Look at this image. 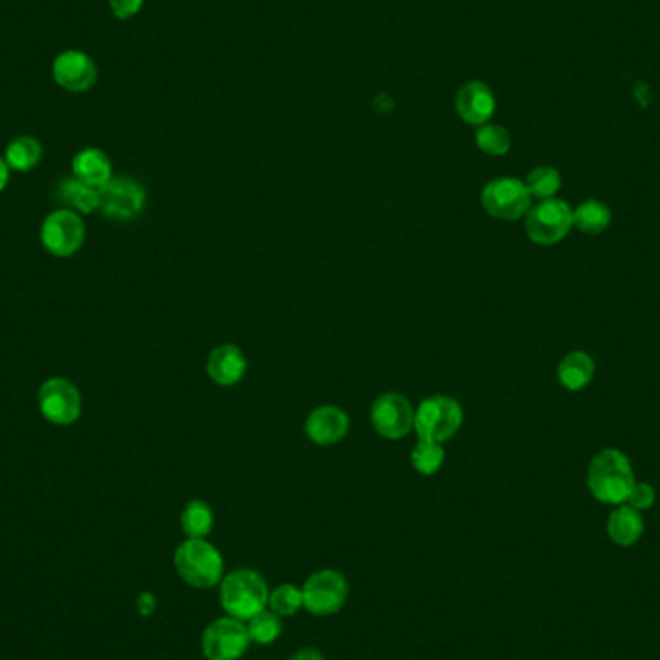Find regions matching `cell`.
<instances>
[{"mask_svg":"<svg viewBox=\"0 0 660 660\" xmlns=\"http://www.w3.org/2000/svg\"><path fill=\"white\" fill-rule=\"evenodd\" d=\"M607 531L610 539L620 547H632L644 535V517L632 506H620L610 514Z\"/></svg>","mask_w":660,"mask_h":660,"instance_id":"obj_18","label":"cell"},{"mask_svg":"<svg viewBox=\"0 0 660 660\" xmlns=\"http://www.w3.org/2000/svg\"><path fill=\"white\" fill-rule=\"evenodd\" d=\"M280 619L294 616L300 610L304 609V592L294 584L277 585L269 592V607Z\"/></svg>","mask_w":660,"mask_h":660,"instance_id":"obj_25","label":"cell"},{"mask_svg":"<svg viewBox=\"0 0 660 660\" xmlns=\"http://www.w3.org/2000/svg\"><path fill=\"white\" fill-rule=\"evenodd\" d=\"M595 375V362L585 352L567 354L559 365V381L570 392L582 390L591 382Z\"/></svg>","mask_w":660,"mask_h":660,"instance_id":"obj_20","label":"cell"},{"mask_svg":"<svg viewBox=\"0 0 660 660\" xmlns=\"http://www.w3.org/2000/svg\"><path fill=\"white\" fill-rule=\"evenodd\" d=\"M252 645L246 622L222 616L205 627L201 635V652L207 660H237L246 655Z\"/></svg>","mask_w":660,"mask_h":660,"instance_id":"obj_7","label":"cell"},{"mask_svg":"<svg viewBox=\"0 0 660 660\" xmlns=\"http://www.w3.org/2000/svg\"><path fill=\"white\" fill-rule=\"evenodd\" d=\"M145 0H109L110 9L119 20L136 16L144 9Z\"/></svg>","mask_w":660,"mask_h":660,"instance_id":"obj_30","label":"cell"},{"mask_svg":"<svg viewBox=\"0 0 660 660\" xmlns=\"http://www.w3.org/2000/svg\"><path fill=\"white\" fill-rule=\"evenodd\" d=\"M412 464H414L417 474H439L440 467L444 464V449H442V444L440 442H432V440H419L415 444L414 452H412Z\"/></svg>","mask_w":660,"mask_h":660,"instance_id":"obj_26","label":"cell"},{"mask_svg":"<svg viewBox=\"0 0 660 660\" xmlns=\"http://www.w3.org/2000/svg\"><path fill=\"white\" fill-rule=\"evenodd\" d=\"M481 204L494 219L517 220L531 209V194L522 180L497 179L482 187Z\"/></svg>","mask_w":660,"mask_h":660,"instance_id":"obj_10","label":"cell"},{"mask_svg":"<svg viewBox=\"0 0 660 660\" xmlns=\"http://www.w3.org/2000/svg\"><path fill=\"white\" fill-rule=\"evenodd\" d=\"M145 190L130 176H112L99 190V211L114 220L136 219L144 211Z\"/></svg>","mask_w":660,"mask_h":660,"instance_id":"obj_11","label":"cell"},{"mask_svg":"<svg viewBox=\"0 0 660 660\" xmlns=\"http://www.w3.org/2000/svg\"><path fill=\"white\" fill-rule=\"evenodd\" d=\"M182 529L186 534L187 539H207V535L211 534L212 525H215V516L212 510L204 500H192L187 502L186 509L182 512Z\"/></svg>","mask_w":660,"mask_h":660,"instance_id":"obj_22","label":"cell"},{"mask_svg":"<svg viewBox=\"0 0 660 660\" xmlns=\"http://www.w3.org/2000/svg\"><path fill=\"white\" fill-rule=\"evenodd\" d=\"M304 609L314 616H332L346 604L350 585L339 570H319L305 579Z\"/></svg>","mask_w":660,"mask_h":660,"instance_id":"obj_5","label":"cell"},{"mask_svg":"<svg viewBox=\"0 0 660 660\" xmlns=\"http://www.w3.org/2000/svg\"><path fill=\"white\" fill-rule=\"evenodd\" d=\"M477 147L492 157H502L510 151L512 139H510L506 127L497 126V124H482L475 134Z\"/></svg>","mask_w":660,"mask_h":660,"instance_id":"obj_28","label":"cell"},{"mask_svg":"<svg viewBox=\"0 0 660 660\" xmlns=\"http://www.w3.org/2000/svg\"><path fill=\"white\" fill-rule=\"evenodd\" d=\"M610 220H612V212L609 207L597 199L585 201L574 211V227L579 232L591 234V236H597L609 229Z\"/></svg>","mask_w":660,"mask_h":660,"instance_id":"obj_23","label":"cell"},{"mask_svg":"<svg viewBox=\"0 0 660 660\" xmlns=\"http://www.w3.org/2000/svg\"><path fill=\"white\" fill-rule=\"evenodd\" d=\"M247 359L244 352L234 344L215 347L207 359V375L220 387H232L244 379Z\"/></svg>","mask_w":660,"mask_h":660,"instance_id":"obj_16","label":"cell"},{"mask_svg":"<svg viewBox=\"0 0 660 660\" xmlns=\"http://www.w3.org/2000/svg\"><path fill=\"white\" fill-rule=\"evenodd\" d=\"M574 227V211L562 199H545L527 211L525 230L535 244H559Z\"/></svg>","mask_w":660,"mask_h":660,"instance_id":"obj_6","label":"cell"},{"mask_svg":"<svg viewBox=\"0 0 660 660\" xmlns=\"http://www.w3.org/2000/svg\"><path fill=\"white\" fill-rule=\"evenodd\" d=\"M494 107H497L494 95L489 89V85H485L482 82H467L457 91V114L472 126L487 124L494 114Z\"/></svg>","mask_w":660,"mask_h":660,"instance_id":"obj_14","label":"cell"},{"mask_svg":"<svg viewBox=\"0 0 660 660\" xmlns=\"http://www.w3.org/2000/svg\"><path fill=\"white\" fill-rule=\"evenodd\" d=\"M72 174L87 186L101 190L112 179V164L107 152L97 147H87L72 159Z\"/></svg>","mask_w":660,"mask_h":660,"instance_id":"obj_17","label":"cell"},{"mask_svg":"<svg viewBox=\"0 0 660 660\" xmlns=\"http://www.w3.org/2000/svg\"><path fill=\"white\" fill-rule=\"evenodd\" d=\"M59 201L64 205L62 209H70L77 215H91L99 211V190L72 176L60 184Z\"/></svg>","mask_w":660,"mask_h":660,"instance_id":"obj_19","label":"cell"},{"mask_svg":"<svg viewBox=\"0 0 660 660\" xmlns=\"http://www.w3.org/2000/svg\"><path fill=\"white\" fill-rule=\"evenodd\" d=\"M179 576L195 589H211L224 577V560L207 539H186L174 552Z\"/></svg>","mask_w":660,"mask_h":660,"instance_id":"obj_3","label":"cell"},{"mask_svg":"<svg viewBox=\"0 0 660 660\" xmlns=\"http://www.w3.org/2000/svg\"><path fill=\"white\" fill-rule=\"evenodd\" d=\"M415 410L399 392H387L372 402V429L389 440H400L414 429Z\"/></svg>","mask_w":660,"mask_h":660,"instance_id":"obj_12","label":"cell"},{"mask_svg":"<svg viewBox=\"0 0 660 660\" xmlns=\"http://www.w3.org/2000/svg\"><path fill=\"white\" fill-rule=\"evenodd\" d=\"M85 242V224L82 215L59 209L52 211L41 224V244L54 257H72Z\"/></svg>","mask_w":660,"mask_h":660,"instance_id":"obj_8","label":"cell"},{"mask_svg":"<svg viewBox=\"0 0 660 660\" xmlns=\"http://www.w3.org/2000/svg\"><path fill=\"white\" fill-rule=\"evenodd\" d=\"M137 607H139V610H142V614H145V616H149L152 610H155V607H157V602H155V597H152V595H149V592H145V595H142V597H139V601H137Z\"/></svg>","mask_w":660,"mask_h":660,"instance_id":"obj_32","label":"cell"},{"mask_svg":"<svg viewBox=\"0 0 660 660\" xmlns=\"http://www.w3.org/2000/svg\"><path fill=\"white\" fill-rule=\"evenodd\" d=\"M289 660H325V655L317 647H304L294 652Z\"/></svg>","mask_w":660,"mask_h":660,"instance_id":"obj_31","label":"cell"},{"mask_svg":"<svg viewBox=\"0 0 660 660\" xmlns=\"http://www.w3.org/2000/svg\"><path fill=\"white\" fill-rule=\"evenodd\" d=\"M39 412L52 425L69 427L82 415V394L74 382L52 377L39 389Z\"/></svg>","mask_w":660,"mask_h":660,"instance_id":"obj_9","label":"cell"},{"mask_svg":"<svg viewBox=\"0 0 660 660\" xmlns=\"http://www.w3.org/2000/svg\"><path fill=\"white\" fill-rule=\"evenodd\" d=\"M350 417L337 406H321L314 410L305 421V435L315 444L330 447L346 437Z\"/></svg>","mask_w":660,"mask_h":660,"instance_id":"obj_15","label":"cell"},{"mask_svg":"<svg viewBox=\"0 0 660 660\" xmlns=\"http://www.w3.org/2000/svg\"><path fill=\"white\" fill-rule=\"evenodd\" d=\"M655 499H657V494H655V489H652L651 485H647V482H635L634 487H632V491L627 494V506H632V509L637 510H649L652 504H655Z\"/></svg>","mask_w":660,"mask_h":660,"instance_id":"obj_29","label":"cell"},{"mask_svg":"<svg viewBox=\"0 0 660 660\" xmlns=\"http://www.w3.org/2000/svg\"><path fill=\"white\" fill-rule=\"evenodd\" d=\"M587 485L592 497L604 504H622L635 485L632 464L624 452L607 449L592 457Z\"/></svg>","mask_w":660,"mask_h":660,"instance_id":"obj_2","label":"cell"},{"mask_svg":"<svg viewBox=\"0 0 660 660\" xmlns=\"http://www.w3.org/2000/svg\"><path fill=\"white\" fill-rule=\"evenodd\" d=\"M247 634L252 644L271 645L282 634V619L271 609H265L246 622Z\"/></svg>","mask_w":660,"mask_h":660,"instance_id":"obj_24","label":"cell"},{"mask_svg":"<svg viewBox=\"0 0 660 660\" xmlns=\"http://www.w3.org/2000/svg\"><path fill=\"white\" fill-rule=\"evenodd\" d=\"M10 179V167L4 161V157H0V192L7 187Z\"/></svg>","mask_w":660,"mask_h":660,"instance_id":"obj_33","label":"cell"},{"mask_svg":"<svg viewBox=\"0 0 660 660\" xmlns=\"http://www.w3.org/2000/svg\"><path fill=\"white\" fill-rule=\"evenodd\" d=\"M220 607L232 619L247 622L269 607V585L252 567H240L224 574L219 584Z\"/></svg>","mask_w":660,"mask_h":660,"instance_id":"obj_1","label":"cell"},{"mask_svg":"<svg viewBox=\"0 0 660 660\" xmlns=\"http://www.w3.org/2000/svg\"><path fill=\"white\" fill-rule=\"evenodd\" d=\"M42 157V147L35 137L20 136L10 142L4 152V161L9 164L10 170L16 172H27L35 169Z\"/></svg>","mask_w":660,"mask_h":660,"instance_id":"obj_21","label":"cell"},{"mask_svg":"<svg viewBox=\"0 0 660 660\" xmlns=\"http://www.w3.org/2000/svg\"><path fill=\"white\" fill-rule=\"evenodd\" d=\"M525 186L529 190L531 197H539V199H552L560 186H562V179H560V172L552 167H537V169L529 172V176L525 180Z\"/></svg>","mask_w":660,"mask_h":660,"instance_id":"obj_27","label":"cell"},{"mask_svg":"<svg viewBox=\"0 0 660 660\" xmlns=\"http://www.w3.org/2000/svg\"><path fill=\"white\" fill-rule=\"evenodd\" d=\"M52 77L70 94H84L97 82V66L85 52L64 51L52 62Z\"/></svg>","mask_w":660,"mask_h":660,"instance_id":"obj_13","label":"cell"},{"mask_svg":"<svg viewBox=\"0 0 660 660\" xmlns=\"http://www.w3.org/2000/svg\"><path fill=\"white\" fill-rule=\"evenodd\" d=\"M464 421V412L456 400L449 396H431L415 410L414 429L419 440L447 442L452 439Z\"/></svg>","mask_w":660,"mask_h":660,"instance_id":"obj_4","label":"cell"}]
</instances>
